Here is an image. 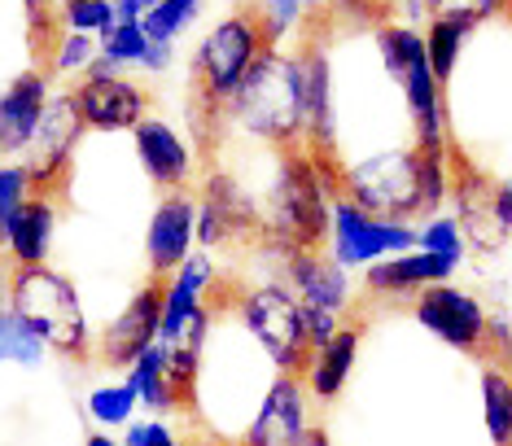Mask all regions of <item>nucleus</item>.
I'll list each match as a JSON object with an SVG mask.
<instances>
[{
	"instance_id": "nucleus-33",
	"label": "nucleus",
	"mask_w": 512,
	"mask_h": 446,
	"mask_svg": "<svg viewBox=\"0 0 512 446\" xmlns=\"http://www.w3.org/2000/svg\"><path fill=\"white\" fill-rule=\"evenodd\" d=\"M101 57L114 66V70H141L145 62V53H149V35L141 22H114V31L110 35H101Z\"/></svg>"
},
{
	"instance_id": "nucleus-39",
	"label": "nucleus",
	"mask_w": 512,
	"mask_h": 446,
	"mask_svg": "<svg viewBox=\"0 0 512 446\" xmlns=\"http://www.w3.org/2000/svg\"><path fill=\"white\" fill-rule=\"evenodd\" d=\"M176 66V44H154L149 40V53L141 62V75H167V70Z\"/></svg>"
},
{
	"instance_id": "nucleus-31",
	"label": "nucleus",
	"mask_w": 512,
	"mask_h": 446,
	"mask_svg": "<svg viewBox=\"0 0 512 446\" xmlns=\"http://www.w3.org/2000/svg\"><path fill=\"white\" fill-rule=\"evenodd\" d=\"M416 250L442 258V263H451L460 272L464 258H469V241H464V228L456 223L451 210H442V215H429L425 223H416Z\"/></svg>"
},
{
	"instance_id": "nucleus-15",
	"label": "nucleus",
	"mask_w": 512,
	"mask_h": 446,
	"mask_svg": "<svg viewBox=\"0 0 512 446\" xmlns=\"http://www.w3.org/2000/svg\"><path fill=\"white\" fill-rule=\"evenodd\" d=\"M311 425L316 420H311V398L302 390V381L289 372H276L267 381L259 407L250 412L246 429H241L237 446H298Z\"/></svg>"
},
{
	"instance_id": "nucleus-17",
	"label": "nucleus",
	"mask_w": 512,
	"mask_h": 446,
	"mask_svg": "<svg viewBox=\"0 0 512 446\" xmlns=\"http://www.w3.org/2000/svg\"><path fill=\"white\" fill-rule=\"evenodd\" d=\"M49 97L53 79L44 75V66H22L9 84H0V162H22Z\"/></svg>"
},
{
	"instance_id": "nucleus-24",
	"label": "nucleus",
	"mask_w": 512,
	"mask_h": 446,
	"mask_svg": "<svg viewBox=\"0 0 512 446\" xmlns=\"http://www.w3.org/2000/svg\"><path fill=\"white\" fill-rule=\"evenodd\" d=\"M477 398H482V429L491 446H512V363L508 359H482Z\"/></svg>"
},
{
	"instance_id": "nucleus-28",
	"label": "nucleus",
	"mask_w": 512,
	"mask_h": 446,
	"mask_svg": "<svg viewBox=\"0 0 512 446\" xmlns=\"http://www.w3.org/2000/svg\"><path fill=\"white\" fill-rule=\"evenodd\" d=\"M84 412L92 420V429L123 433L136 420V412H141V403H136V394H132V385L127 381H101V385H92L88 390Z\"/></svg>"
},
{
	"instance_id": "nucleus-14",
	"label": "nucleus",
	"mask_w": 512,
	"mask_h": 446,
	"mask_svg": "<svg viewBox=\"0 0 512 446\" xmlns=\"http://www.w3.org/2000/svg\"><path fill=\"white\" fill-rule=\"evenodd\" d=\"M132 149H136V162H141L145 180L154 184V189L176 193V189H193L197 184V149L171 119L145 114V119L132 127Z\"/></svg>"
},
{
	"instance_id": "nucleus-19",
	"label": "nucleus",
	"mask_w": 512,
	"mask_h": 446,
	"mask_svg": "<svg viewBox=\"0 0 512 446\" xmlns=\"http://www.w3.org/2000/svg\"><path fill=\"white\" fill-rule=\"evenodd\" d=\"M491 184L495 175L486 167H477V162H469L464 154H456V175H451V215H456V223L464 228V241H469V254H495L499 245H504L508 237L499 232V223L491 215Z\"/></svg>"
},
{
	"instance_id": "nucleus-27",
	"label": "nucleus",
	"mask_w": 512,
	"mask_h": 446,
	"mask_svg": "<svg viewBox=\"0 0 512 446\" xmlns=\"http://www.w3.org/2000/svg\"><path fill=\"white\" fill-rule=\"evenodd\" d=\"M97 53H101V44L92 40V35L57 31L49 40V49H44V57H40V66L53 84H75V79L88 75V66L97 62Z\"/></svg>"
},
{
	"instance_id": "nucleus-44",
	"label": "nucleus",
	"mask_w": 512,
	"mask_h": 446,
	"mask_svg": "<svg viewBox=\"0 0 512 446\" xmlns=\"http://www.w3.org/2000/svg\"><path fill=\"white\" fill-rule=\"evenodd\" d=\"M302 5H307V14H320V9L329 5V0H302Z\"/></svg>"
},
{
	"instance_id": "nucleus-32",
	"label": "nucleus",
	"mask_w": 512,
	"mask_h": 446,
	"mask_svg": "<svg viewBox=\"0 0 512 446\" xmlns=\"http://www.w3.org/2000/svg\"><path fill=\"white\" fill-rule=\"evenodd\" d=\"M114 0H57V31H75V35H101L114 31Z\"/></svg>"
},
{
	"instance_id": "nucleus-2",
	"label": "nucleus",
	"mask_w": 512,
	"mask_h": 446,
	"mask_svg": "<svg viewBox=\"0 0 512 446\" xmlns=\"http://www.w3.org/2000/svg\"><path fill=\"white\" fill-rule=\"evenodd\" d=\"M224 136H246L254 145H267L272 154L294 149L307 140L302 132V88L294 49H267L254 57L237 92L219 105Z\"/></svg>"
},
{
	"instance_id": "nucleus-42",
	"label": "nucleus",
	"mask_w": 512,
	"mask_h": 446,
	"mask_svg": "<svg viewBox=\"0 0 512 446\" xmlns=\"http://www.w3.org/2000/svg\"><path fill=\"white\" fill-rule=\"evenodd\" d=\"M9 276H14V267H9L5 250H0V307H5V302H9Z\"/></svg>"
},
{
	"instance_id": "nucleus-13",
	"label": "nucleus",
	"mask_w": 512,
	"mask_h": 446,
	"mask_svg": "<svg viewBox=\"0 0 512 446\" xmlns=\"http://www.w3.org/2000/svg\"><path fill=\"white\" fill-rule=\"evenodd\" d=\"M158 315H162V280H145V285L123 302V311H114V320L97 333L92 359H97L101 368L127 372L158 342Z\"/></svg>"
},
{
	"instance_id": "nucleus-3",
	"label": "nucleus",
	"mask_w": 512,
	"mask_h": 446,
	"mask_svg": "<svg viewBox=\"0 0 512 446\" xmlns=\"http://www.w3.org/2000/svg\"><path fill=\"white\" fill-rule=\"evenodd\" d=\"M22 320L40 333V342L53 350V355L66 359H92V320L84 307V293L66 272H57L53 263L40 267H14L9 276V302Z\"/></svg>"
},
{
	"instance_id": "nucleus-21",
	"label": "nucleus",
	"mask_w": 512,
	"mask_h": 446,
	"mask_svg": "<svg viewBox=\"0 0 512 446\" xmlns=\"http://www.w3.org/2000/svg\"><path fill=\"white\" fill-rule=\"evenodd\" d=\"M359 346H364V324L351 320L337 328L324 346L311 350L298 372L311 403H337V398L346 394V385L355 377V363H359Z\"/></svg>"
},
{
	"instance_id": "nucleus-23",
	"label": "nucleus",
	"mask_w": 512,
	"mask_h": 446,
	"mask_svg": "<svg viewBox=\"0 0 512 446\" xmlns=\"http://www.w3.org/2000/svg\"><path fill=\"white\" fill-rule=\"evenodd\" d=\"M123 381L132 385L136 403H141L149 416L180 412V394H176V381H171V355H167V346L154 342L141 359L132 363V368L123 372Z\"/></svg>"
},
{
	"instance_id": "nucleus-25",
	"label": "nucleus",
	"mask_w": 512,
	"mask_h": 446,
	"mask_svg": "<svg viewBox=\"0 0 512 446\" xmlns=\"http://www.w3.org/2000/svg\"><path fill=\"white\" fill-rule=\"evenodd\" d=\"M421 31H425V53H429V66H434L438 84L451 88L464 66V53H469V44L477 40L482 27H473V22H464V18H429Z\"/></svg>"
},
{
	"instance_id": "nucleus-1",
	"label": "nucleus",
	"mask_w": 512,
	"mask_h": 446,
	"mask_svg": "<svg viewBox=\"0 0 512 446\" xmlns=\"http://www.w3.org/2000/svg\"><path fill=\"white\" fill-rule=\"evenodd\" d=\"M337 202V158L307 145L272 154V171L259 189L263 237L285 250H324L329 210Z\"/></svg>"
},
{
	"instance_id": "nucleus-40",
	"label": "nucleus",
	"mask_w": 512,
	"mask_h": 446,
	"mask_svg": "<svg viewBox=\"0 0 512 446\" xmlns=\"http://www.w3.org/2000/svg\"><path fill=\"white\" fill-rule=\"evenodd\" d=\"M154 5H158V0H114V18H119V22H145V14Z\"/></svg>"
},
{
	"instance_id": "nucleus-4",
	"label": "nucleus",
	"mask_w": 512,
	"mask_h": 446,
	"mask_svg": "<svg viewBox=\"0 0 512 446\" xmlns=\"http://www.w3.org/2000/svg\"><path fill=\"white\" fill-rule=\"evenodd\" d=\"M337 193L381 219H421V149L386 145L364 158L337 162Z\"/></svg>"
},
{
	"instance_id": "nucleus-37",
	"label": "nucleus",
	"mask_w": 512,
	"mask_h": 446,
	"mask_svg": "<svg viewBox=\"0 0 512 446\" xmlns=\"http://www.w3.org/2000/svg\"><path fill=\"white\" fill-rule=\"evenodd\" d=\"M346 320L342 315H333V311H320V307H302V328H307V342H311V350L316 346H324L329 337L342 328Z\"/></svg>"
},
{
	"instance_id": "nucleus-11",
	"label": "nucleus",
	"mask_w": 512,
	"mask_h": 446,
	"mask_svg": "<svg viewBox=\"0 0 512 446\" xmlns=\"http://www.w3.org/2000/svg\"><path fill=\"white\" fill-rule=\"evenodd\" d=\"M294 62H298V88H302V132H307L302 145L337 158V84H333L329 44L320 35H307V40L294 44Z\"/></svg>"
},
{
	"instance_id": "nucleus-36",
	"label": "nucleus",
	"mask_w": 512,
	"mask_h": 446,
	"mask_svg": "<svg viewBox=\"0 0 512 446\" xmlns=\"http://www.w3.org/2000/svg\"><path fill=\"white\" fill-rule=\"evenodd\" d=\"M123 446H193V442H184L167 420L154 416V420H132L123 429Z\"/></svg>"
},
{
	"instance_id": "nucleus-35",
	"label": "nucleus",
	"mask_w": 512,
	"mask_h": 446,
	"mask_svg": "<svg viewBox=\"0 0 512 446\" xmlns=\"http://www.w3.org/2000/svg\"><path fill=\"white\" fill-rule=\"evenodd\" d=\"M31 193H36V184H31L27 167H22V162H0V237H5L9 219L27 206Z\"/></svg>"
},
{
	"instance_id": "nucleus-43",
	"label": "nucleus",
	"mask_w": 512,
	"mask_h": 446,
	"mask_svg": "<svg viewBox=\"0 0 512 446\" xmlns=\"http://www.w3.org/2000/svg\"><path fill=\"white\" fill-rule=\"evenodd\" d=\"M84 446H123V438H114V433H106V429H92L84 438Z\"/></svg>"
},
{
	"instance_id": "nucleus-8",
	"label": "nucleus",
	"mask_w": 512,
	"mask_h": 446,
	"mask_svg": "<svg viewBox=\"0 0 512 446\" xmlns=\"http://www.w3.org/2000/svg\"><path fill=\"white\" fill-rule=\"evenodd\" d=\"M416 250V223L407 219H381L372 210L355 206L351 197L337 193V202L329 210V232H324V254L333 258L346 272H368L372 263L394 254Z\"/></svg>"
},
{
	"instance_id": "nucleus-16",
	"label": "nucleus",
	"mask_w": 512,
	"mask_h": 446,
	"mask_svg": "<svg viewBox=\"0 0 512 446\" xmlns=\"http://www.w3.org/2000/svg\"><path fill=\"white\" fill-rule=\"evenodd\" d=\"M281 285L294 293L302 307H320L346 320L359 307V285L346 267H337L324 250H289L281 263Z\"/></svg>"
},
{
	"instance_id": "nucleus-20",
	"label": "nucleus",
	"mask_w": 512,
	"mask_h": 446,
	"mask_svg": "<svg viewBox=\"0 0 512 446\" xmlns=\"http://www.w3.org/2000/svg\"><path fill=\"white\" fill-rule=\"evenodd\" d=\"M456 267L442 263V258L425 254V250H407L394 258H381L368 272H359V298L364 302H412L421 289L438 285V280H451Z\"/></svg>"
},
{
	"instance_id": "nucleus-38",
	"label": "nucleus",
	"mask_w": 512,
	"mask_h": 446,
	"mask_svg": "<svg viewBox=\"0 0 512 446\" xmlns=\"http://www.w3.org/2000/svg\"><path fill=\"white\" fill-rule=\"evenodd\" d=\"M491 215L499 223V232L512 237V175H495V184H491Z\"/></svg>"
},
{
	"instance_id": "nucleus-12",
	"label": "nucleus",
	"mask_w": 512,
	"mask_h": 446,
	"mask_svg": "<svg viewBox=\"0 0 512 446\" xmlns=\"http://www.w3.org/2000/svg\"><path fill=\"white\" fill-rule=\"evenodd\" d=\"M75 114L84 123V132H132L136 123L149 114V88L132 75H84L71 84Z\"/></svg>"
},
{
	"instance_id": "nucleus-10",
	"label": "nucleus",
	"mask_w": 512,
	"mask_h": 446,
	"mask_svg": "<svg viewBox=\"0 0 512 446\" xmlns=\"http://www.w3.org/2000/svg\"><path fill=\"white\" fill-rule=\"evenodd\" d=\"M84 136L88 132L75 114L71 88H62V92L53 88L49 110H44L27 154H22V167H27L36 193H57V197L66 193V180H71V171H75V154H79V145H84Z\"/></svg>"
},
{
	"instance_id": "nucleus-18",
	"label": "nucleus",
	"mask_w": 512,
	"mask_h": 446,
	"mask_svg": "<svg viewBox=\"0 0 512 446\" xmlns=\"http://www.w3.org/2000/svg\"><path fill=\"white\" fill-rule=\"evenodd\" d=\"M197 206H193V189H176L162 193L154 215L145 223V267L149 280H167L176 267L197 250V232H193Z\"/></svg>"
},
{
	"instance_id": "nucleus-30",
	"label": "nucleus",
	"mask_w": 512,
	"mask_h": 446,
	"mask_svg": "<svg viewBox=\"0 0 512 446\" xmlns=\"http://www.w3.org/2000/svg\"><path fill=\"white\" fill-rule=\"evenodd\" d=\"M206 9H211V0H158V5L145 14L141 27L154 44H180L184 35L202 22Z\"/></svg>"
},
{
	"instance_id": "nucleus-29",
	"label": "nucleus",
	"mask_w": 512,
	"mask_h": 446,
	"mask_svg": "<svg viewBox=\"0 0 512 446\" xmlns=\"http://www.w3.org/2000/svg\"><path fill=\"white\" fill-rule=\"evenodd\" d=\"M49 359V346L14 307H0V368H40Z\"/></svg>"
},
{
	"instance_id": "nucleus-7",
	"label": "nucleus",
	"mask_w": 512,
	"mask_h": 446,
	"mask_svg": "<svg viewBox=\"0 0 512 446\" xmlns=\"http://www.w3.org/2000/svg\"><path fill=\"white\" fill-rule=\"evenodd\" d=\"M193 206H197V219H193L197 250L206 254L250 250L263 237L259 193L246 189V180L224 167H211L193 184Z\"/></svg>"
},
{
	"instance_id": "nucleus-26",
	"label": "nucleus",
	"mask_w": 512,
	"mask_h": 446,
	"mask_svg": "<svg viewBox=\"0 0 512 446\" xmlns=\"http://www.w3.org/2000/svg\"><path fill=\"white\" fill-rule=\"evenodd\" d=\"M246 9L263 35V44H272V49H294L298 40H307L311 14L302 0H250Z\"/></svg>"
},
{
	"instance_id": "nucleus-6",
	"label": "nucleus",
	"mask_w": 512,
	"mask_h": 446,
	"mask_svg": "<svg viewBox=\"0 0 512 446\" xmlns=\"http://www.w3.org/2000/svg\"><path fill=\"white\" fill-rule=\"evenodd\" d=\"M267 49L259 27H254L250 9H228L224 18L211 22V31H202V40L189 53V75H193V101H202L206 110H219L237 84L246 79L254 57Z\"/></svg>"
},
{
	"instance_id": "nucleus-34",
	"label": "nucleus",
	"mask_w": 512,
	"mask_h": 446,
	"mask_svg": "<svg viewBox=\"0 0 512 446\" xmlns=\"http://www.w3.org/2000/svg\"><path fill=\"white\" fill-rule=\"evenodd\" d=\"M429 18H464L473 27H486V22H499L512 14V0H425Z\"/></svg>"
},
{
	"instance_id": "nucleus-9",
	"label": "nucleus",
	"mask_w": 512,
	"mask_h": 446,
	"mask_svg": "<svg viewBox=\"0 0 512 446\" xmlns=\"http://www.w3.org/2000/svg\"><path fill=\"white\" fill-rule=\"evenodd\" d=\"M412 320L425 328L434 342H442L456 355L486 359L491 355V311L486 302L469 293L456 280H438L412 298Z\"/></svg>"
},
{
	"instance_id": "nucleus-5",
	"label": "nucleus",
	"mask_w": 512,
	"mask_h": 446,
	"mask_svg": "<svg viewBox=\"0 0 512 446\" xmlns=\"http://www.w3.org/2000/svg\"><path fill=\"white\" fill-rule=\"evenodd\" d=\"M232 315L246 328V337L259 346V355L272 363V372L298 377L302 363L311 355L307 328H302V302L289 293L281 280H259V285H241L232 298Z\"/></svg>"
},
{
	"instance_id": "nucleus-22",
	"label": "nucleus",
	"mask_w": 512,
	"mask_h": 446,
	"mask_svg": "<svg viewBox=\"0 0 512 446\" xmlns=\"http://www.w3.org/2000/svg\"><path fill=\"white\" fill-rule=\"evenodd\" d=\"M57 219H62V197L57 193H31L27 206L9 219L0 250H5L9 267H40L53 258L57 241Z\"/></svg>"
},
{
	"instance_id": "nucleus-41",
	"label": "nucleus",
	"mask_w": 512,
	"mask_h": 446,
	"mask_svg": "<svg viewBox=\"0 0 512 446\" xmlns=\"http://www.w3.org/2000/svg\"><path fill=\"white\" fill-rule=\"evenodd\" d=\"M298 446H333V438H329V429H324V425H311L307 433H302Z\"/></svg>"
}]
</instances>
